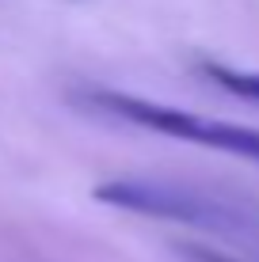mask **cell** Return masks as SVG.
Returning a JSON list of instances; mask_svg holds the SVG:
<instances>
[{"instance_id":"1","label":"cell","mask_w":259,"mask_h":262,"mask_svg":"<svg viewBox=\"0 0 259 262\" xmlns=\"http://www.w3.org/2000/svg\"><path fill=\"white\" fill-rule=\"evenodd\" d=\"M95 202L137 216L191 224L213 236H259L255 205L198 190L191 183H172V179H111L95 186Z\"/></svg>"},{"instance_id":"3","label":"cell","mask_w":259,"mask_h":262,"mask_svg":"<svg viewBox=\"0 0 259 262\" xmlns=\"http://www.w3.org/2000/svg\"><path fill=\"white\" fill-rule=\"evenodd\" d=\"M202 76L213 80L217 88H225L229 95L259 103V72H252V69H229V65H217V61H206V65H202Z\"/></svg>"},{"instance_id":"2","label":"cell","mask_w":259,"mask_h":262,"mask_svg":"<svg viewBox=\"0 0 259 262\" xmlns=\"http://www.w3.org/2000/svg\"><path fill=\"white\" fill-rule=\"evenodd\" d=\"M88 103L114 114V118H126L133 125H141V129H156L164 137H175V141H187V144H198V148H213V152H225V156H240V160L259 164V129H248V125L202 118V114L180 111V106H164V103H153V99L126 95V92H103V88L88 92Z\"/></svg>"},{"instance_id":"4","label":"cell","mask_w":259,"mask_h":262,"mask_svg":"<svg viewBox=\"0 0 259 262\" xmlns=\"http://www.w3.org/2000/svg\"><path fill=\"white\" fill-rule=\"evenodd\" d=\"M183 255H187V262H240V258H225V255H213V251H206V247H180Z\"/></svg>"}]
</instances>
